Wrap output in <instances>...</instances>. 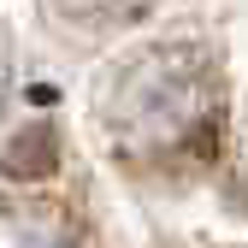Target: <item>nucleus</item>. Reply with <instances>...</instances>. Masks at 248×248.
I'll return each mask as SVG.
<instances>
[{
  "instance_id": "obj_1",
  "label": "nucleus",
  "mask_w": 248,
  "mask_h": 248,
  "mask_svg": "<svg viewBox=\"0 0 248 248\" xmlns=\"http://www.w3.org/2000/svg\"><path fill=\"white\" fill-rule=\"evenodd\" d=\"M101 130L124 166L195 171L213 166L225 136V71L195 36L148 42L101 77Z\"/></svg>"
},
{
  "instance_id": "obj_2",
  "label": "nucleus",
  "mask_w": 248,
  "mask_h": 248,
  "mask_svg": "<svg viewBox=\"0 0 248 248\" xmlns=\"http://www.w3.org/2000/svg\"><path fill=\"white\" fill-rule=\"evenodd\" d=\"M0 248H83L77 225L47 201H0Z\"/></svg>"
},
{
  "instance_id": "obj_3",
  "label": "nucleus",
  "mask_w": 248,
  "mask_h": 248,
  "mask_svg": "<svg viewBox=\"0 0 248 248\" xmlns=\"http://www.w3.org/2000/svg\"><path fill=\"white\" fill-rule=\"evenodd\" d=\"M53 24H71V30H124L136 24L154 0H42Z\"/></svg>"
},
{
  "instance_id": "obj_4",
  "label": "nucleus",
  "mask_w": 248,
  "mask_h": 248,
  "mask_svg": "<svg viewBox=\"0 0 248 248\" xmlns=\"http://www.w3.org/2000/svg\"><path fill=\"white\" fill-rule=\"evenodd\" d=\"M53 130H47V124H30V130L12 142V154H6V171L18 177V183H30V177H47L53 171Z\"/></svg>"
},
{
  "instance_id": "obj_5",
  "label": "nucleus",
  "mask_w": 248,
  "mask_h": 248,
  "mask_svg": "<svg viewBox=\"0 0 248 248\" xmlns=\"http://www.w3.org/2000/svg\"><path fill=\"white\" fill-rule=\"evenodd\" d=\"M12 101V47H6V30H0V112Z\"/></svg>"
}]
</instances>
